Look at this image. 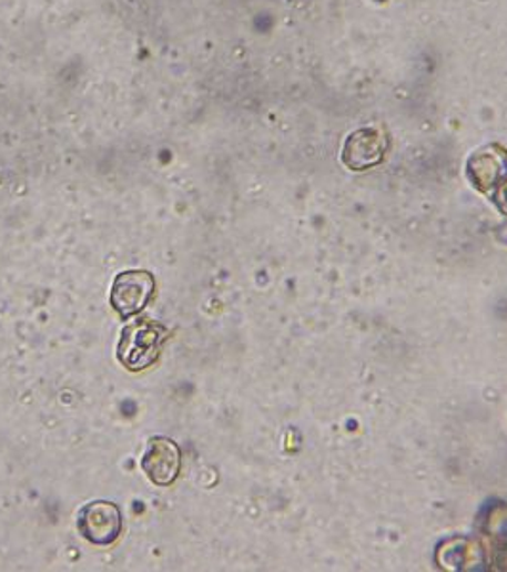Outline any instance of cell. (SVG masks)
<instances>
[{
  "mask_svg": "<svg viewBox=\"0 0 507 572\" xmlns=\"http://www.w3.org/2000/svg\"><path fill=\"white\" fill-rule=\"evenodd\" d=\"M77 529L82 539L94 545L115 544L122 531L121 510L113 502L98 500L82 505L77 515Z\"/></svg>",
  "mask_w": 507,
  "mask_h": 572,
  "instance_id": "obj_2",
  "label": "cell"
},
{
  "mask_svg": "<svg viewBox=\"0 0 507 572\" xmlns=\"http://www.w3.org/2000/svg\"><path fill=\"white\" fill-rule=\"evenodd\" d=\"M169 338V330L155 320H135L122 328L116 357L129 370H143L159 359L161 346Z\"/></svg>",
  "mask_w": 507,
  "mask_h": 572,
  "instance_id": "obj_1",
  "label": "cell"
},
{
  "mask_svg": "<svg viewBox=\"0 0 507 572\" xmlns=\"http://www.w3.org/2000/svg\"><path fill=\"white\" fill-rule=\"evenodd\" d=\"M142 470L153 483L169 487L182 470V450L169 437H153L143 454Z\"/></svg>",
  "mask_w": 507,
  "mask_h": 572,
  "instance_id": "obj_4",
  "label": "cell"
},
{
  "mask_svg": "<svg viewBox=\"0 0 507 572\" xmlns=\"http://www.w3.org/2000/svg\"><path fill=\"white\" fill-rule=\"evenodd\" d=\"M384 151H386V140L378 130H357L345 143L344 161L352 168L363 171V168L379 163L384 157Z\"/></svg>",
  "mask_w": 507,
  "mask_h": 572,
  "instance_id": "obj_5",
  "label": "cell"
},
{
  "mask_svg": "<svg viewBox=\"0 0 507 572\" xmlns=\"http://www.w3.org/2000/svg\"><path fill=\"white\" fill-rule=\"evenodd\" d=\"M155 293V277L150 272L129 269L116 275L111 288V306L122 319L140 314Z\"/></svg>",
  "mask_w": 507,
  "mask_h": 572,
  "instance_id": "obj_3",
  "label": "cell"
}]
</instances>
